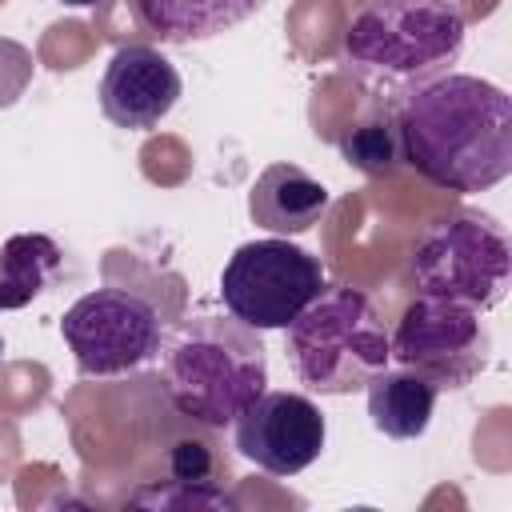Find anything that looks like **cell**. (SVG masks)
<instances>
[{"label": "cell", "instance_id": "cell-3", "mask_svg": "<svg viewBox=\"0 0 512 512\" xmlns=\"http://www.w3.org/2000/svg\"><path fill=\"white\" fill-rule=\"evenodd\" d=\"M284 332L300 384L320 396H352L392 360L388 328L360 288H324Z\"/></svg>", "mask_w": 512, "mask_h": 512}, {"label": "cell", "instance_id": "cell-8", "mask_svg": "<svg viewBox=\"0 0 512 512\" xmlns=\"http://www.w3.org/2000/svg\"><path fill=\"white\" fill-rule=\"evenodd\" d=\"M388 352L400 368L436 384V392L468 388L488 364V328L476 308L420 292L388 332Z\"/></svg>", "mask_w": 512, "mask_h": 512}, {"label": "cell", "instance_id": "cell-7", "mask_svg": "<svg viewBox=\"0 0 512 512\" xmlns=\"http://www.w3.org/2000/svg\"><path fill=\"white\" fill-rule=\"evenodd\" d=\"M324 288V264L280 236L240 244L220 272V300L228 316L256 332L288 328Z\"/></svg>", "mask_w": 512, "mask_h": 512}, {"label": "cell", "instance_id": "cell-4", "mask_svg": "<svg viewBox=\"0 0 512 512\" xmlns=\"http://www.w3.org/2000/svg\"><path fill=\"white\" fill-rule=\"evenodd\" d=\"M464 32L456 0H368L344 32V56L368 76L420 84L460 56Z\"/></svg>", "mask_w": 512, "mask_h": 512}, {"label": "cell", "instance_id": "cell-13", "mask_svg": "<svg viewBox=\"0 0 512 512\" xmlns=\"http://www.w3.org/2000/svg\"><path fill=\"white\" fill-rule=\"evenodd\" d=\"M368 416L372 428L392 436V440H416L424 436L432 408H436V384H428L412 368H380L368 384Z\"/></svg>", "mask_w": 512, "mask_h": 512}, {"label": "cell", "instance_id": "cell-18", "mask_svg": "<svg viewBox=\"0 0 512 512\" xmlns=\"http://www.w3.org/2000/svg\"><path fill=\"white\" fill-rule=\"evenodd\" d=\"M60 4H72V8H96V4H104V0H60Z\"/></svg>", "mask_w": 512, "mask_h": 512}, {"label": "cell", "instance_id": "cell-2", "mask_svg": "<svg viewBox=\"0 0 512 512\" xmlns=\"http://www.w3.org/2000/svg\"><path fill=\"white\" fill-rule=\"evenodd\" d=\"M268 384V356L256 328L236 316H192L164 340V392L172 408L200 424H232Z\"/></svg>", "mask_w": 512, "mask_h": 512}, {"label": "cell", "instance_id": "cell-16", "mask_svg": "<svg viewBox=\"0 0 512 512\" xmlns=\"http://www.w3.org/2000/svg\"><path fill=\"white\" fill-rule=\"evenodd\" d=\"M32 84V52L16 40H0V108L16 104Z\"/></svg>", "mask_w": 512, "mask_h": 512}, {"label": "cell", "instance_id": "cell-5", "mask_svg": "<svg viewBox=\"0 0 512 512\" xmlns=\"http://www.w3.org/2000/svg\"><path fill=\"white\" fill-rule=\"evenodd\" d=\"M172 324L176 304H164L156 292L108 280L64 312L60 336L80 376H124L164 352Z\"/></svg>", "mask_w": 512, "mask_h": 512}, {"label": "cell", "instance_id": "cell-11", "mask_svg": "<svg viewBox=\"0 0 512 512\" xmlns=\"http://www.w3.org/2000/svg\"><path fill=\"white\" fill-rule=\"evenodd\" d=\"M328 204H332V192L316 176H308L300 164H288V160L268 164L248 192L252 224H260L276 236H300V232L316 228L324 220Z\"/></svg>", "mask_w": 512, "mask_h": 512}, {"label": "cell", "instance_id": "cell-10", "mask_svg": "<svg viewBox=\"0 0 512 512\" xmlns=\"http://www.w3.org/2000/svg\"><path fill=\"white\" fill-rule=\"evenodd\" d=\"M180 92H184V84L168 56H160L148 44H124L104 64L100 112L116 128L148 132L176 108Z\"/></svg>", "mask_w": 512, "mask_h": 512}, {"label": "cell", "instance_id": "cell-15", "mask_svg": "<svg viewBox=\"0 0 512 512\" xmlns=\"http://www.w3.org/2000/svg\"><path fill=\"white\" fill-rule=\"evenodd\" d=\"M340 152L352 168L368 172V176H388L400 160V140H396V120L388 116H368L360 124H352L340 136Z\"/></svg>", "mask_w": 512, "mask_h": 512}, {"label": "cell", "instance_id": "cell-9", "mask_svg": "<svg viewBox=\"0 0 512 512\" xmlns=\"http://www.w3.org/2000/svg\"><path fill=\"white\" fill-rule=\"evenodd\" d=\"M236 452L272 476H296L320 460L328 424L324 412L300 392H260L236 420Z\"/></svg>", "mask_w": 512, "mask_h": 512}, {"label": "cell", "instance_id": "cell-12", "mask_svg": "<svg viewBox=\"0 0 512 512\" xmlns=\"http://www.w3.org/2000/svg\"><path fill=\"white\" fill-rule=\"evenodd\" d=\"M260 8H264V0H132L136 20L168 44L212 40V36L244 24Z\"/></svg>", "mask_w": 512, "mask_h": 512}, {"label": "cell", "instance_id": "cell-19", "mask_svg": "<svg viewBox=\"0 0 512 512\" xmlns=\"http://www.w3.org/2000/svg\"><path fill=\"white\" fill-rule=\"evenodd\" d=\"M0 352H4V340H0Z\"/></svg>", "mask_w": 512, "mask_h": 512}, {"label": "cell", "instance_id": "cell-6", "mask_svg": "<svg viewBox=\"0 0 512 512\" xmlns=\"http://www.w3.org/2000/svg\"><path fill=\"white\" fill-rule=\"evenodd\" d=\"M416 288L428 296L460 300L476 312H488L504 300L512 276V244L508 232L476 212L460 208L424 228L412 248Z\"/></svg>", "mask_w": 512, "mask_h": 512}, {"label": "cell", "instance_id": "cell-1", "mask_svg": "<svg viewBox=\"0 0 512 512\" xmlns=\"http://www.w3.org/2000/svg\"><path fill=\"white\" fill-rule=\"evenodd\" d=\"M396 140L408 168L444 192H488L512 172V96L468 72H440L404 92Z\"/></svg>", "mask_w": 512, "mask_h": 512}, {"label": "cell", "instance_id": "cell-17", "mask_svg": "<svg viewBox=\"0 0 512 512\" xmlns=\"http://www.w3.org/2000/svg\"><path fill=\"white\" fill-rule=\"evenodd\" d=\"M212 468H216V456H212V444L204 440H176L168 452V472L180 484H204Z\"/></svg>", "mask_w": 512, "mask_h": 512}, {"label": "cell", "instance_id": "cell-14", "mask_svg": "<svg viewBox=\"0 0 512 512\" xmlns=\"http://www.w3.org/2000/svg\"><path fill=\"white\" fill-rule=\"evenodd\" d=\"M64 252L44 232H16L0 244V312H16L52 288Z\"/></svg>", "mask_w": 512, "mask_h": 512}]
</instances>
